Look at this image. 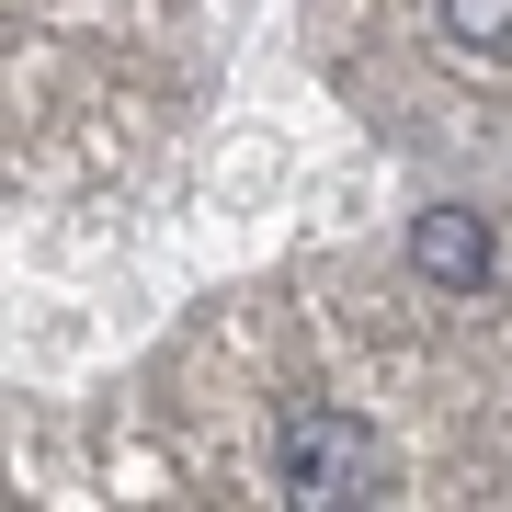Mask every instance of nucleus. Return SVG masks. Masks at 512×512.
I'll list each match as a JSON object with an SVG mask.
<instances>
[{
	"label": "nucleus",
	"mask_w": 512,
	"mask_h": 512,
	"mask_svg": "<svg viewBox=\"0 0 512 512\" xmlns=\"http://www.w3.org/2000/svg\"><path fill=\"white\" fill-rule=\"evenodd\" d=\"M410 262H421V285H478V274H490V228H478L467 217V205H433V217H421L410 228Z\"/></svg>",
	"instance_id": "obj_2"
},
{
	"label": "nucleus",
	"mask_w": 512,
	"mask_h": 512,
	"mask_svg": "<svg viewBox=\"0 0 512 512\" xmlns=\"http://www.w3.org/2000/svg\"><path fill=\"white\" fill-rule=\"evenodd\" d=\"M444 46L456 57H512V0H444Z\"/></svg>",
	"instance_id": "obj_3"
},
{
	"label": "nucleus",
	"mask_w": 512,
	"mask_h": 512,
	"mask_svg": "<svg viewBox=\"0 0 512 512\" xmlns=\"http://www.w3.org/2000/svg\"><path fill=\"white\" fill-rule=\"evenodd\" d=\"M274 478H285V501H308V512H365V501H399V456H387V433L365 410H285V444H274Z\"/></svg>",
	"instance_id": "obj_1"
}]
</instances>
